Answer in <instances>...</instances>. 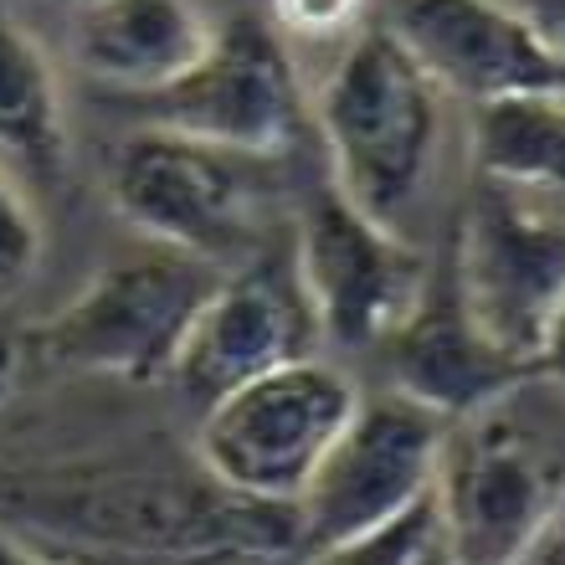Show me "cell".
Here are the masks:
<instances>
[{"label":"cell","mask_w":565,"mask_h":565,"mask_svg":"<svg viewBox=\"0 0 565 565\" xmlns=\"http://www.w3.org/2000/svg\"><path fill=\"white\" fill-rule=\"evenodd\" d=\"M0 530L73 565H273L298 555L288 504H247L175 468L0 473Z\"/></svg>","instance_id":"cell-1"},{"label":"cell","mask_w":565,"mask_h":565,"mask_svg":"<svg viewBox=\"0 0 565 565\" xmlns=\"http://www.w3.org/2000/svg\"><path fill=\"white\" fill-rule=\"evenodd\" d=\"M431 504L447 565H509L540 524L561 514L555 371L447 422Z\"/></svg>","instance_id":"cell-2"},{"label":"cell","mask_w":565,"mask_h":565,"mask_svg":"<svg viewBox=\"0 0 565 565\" xmlns=\"http://www.w3.org/2000/svg\"><path fill=\"white\" fill-rule=\"evenodd\" d=\"M329 191L402 232L443 139V93L386 26H365L319 88Z\"/></svg>","instance_id":"cell-3"},{"label":"cell","mask_w":565,"mask_h":565,"mask_svg":"<svg viewBox=\"0 0 565 565\" xmlns=\"http://www.w3.org/2000/svg\"><path fill=\"white\" fill-rule=\"evenodd\" d=\"M447 253L478 329L509 360L555 371L565 309V226L555 195L478 180L468 211L447 232Z\"/></svg>","instance_id":"cell-4"},{"label":"cell","mask_w":565,"mask_h":565,"mask_svg":"<svg viewBox=\"0 0 565 565\" xmlns=\"http://www.w3.org/2000/svg\"><path fill=\"white\" fill-rule=\"evenodd\" d=\"M360 391L324 360H288L201 406L195 458L211 483L247 504H298Z\"/></svg>","instance_id":"cell-5"},{"label":"cell","mask_w":565,"mask_h":565,"mask_svg":"<svg viewBox=\"0 0 565 565\" xmlns=\"http://www.w3.org/2000/svg\"><path fill=\"white\" fill-rule=\"evenodd\" d=\"M222 273L226 268L201 257L149 247L104 268L77 298L46 313L26 340L62 371L114 375L129 386L170 381L185 329L195 324Z\"/></svg>","instance_id":"cell-6"},{"label":"cell","mask_w":565,"mask_h":565,"mask_svg":"<svg viewBox=\"0 0 565 565\" xmlns=\"http://www.w3.org/2000/svg\"><path fill=\"white\" fill-rule=\"evenodd\" d=\"M129 108L145 129H170L242 160L282 154L303 129V93L288 42L257 11L222 21L191 73L160 93L129 98Z\"/></svg>","instance_id":"cell-7"},{"label":"cell","mask_w":565,"mask_h":565,"mask_svg":"<svg viewBox=\"0 0 565 565\" xmlns=\"http://www.w3.org/2000/svg\"><path fill=\"white\" fill-rule=\"evenodd\" d=\"M447 422L402 391L360 396L340 437L298 493V555L355 540L431 499Z\"/></svg>","instance_id":"cell-8"},{"label":"cell","mask_w":565,"mask_h":565,"mask_svg":"<svg viewBox=\"0 0 565 565\" xmlns=\"http://www.w3.org/2000/svg\"><path fill=\"white\" fill-rule=\"evenodd\" d=\"M247 164L170 129H135L108 160V201L154 247L222 268L253 237Z\"/></svg>","instance_id":"cell-9"},{"label":"cell","mask_w":565,"mask_h":565,"mask_svg":"<svg viewBox=\"0 0 565 565\" xmlns=\"http://www.w3.org/2000/svg\"><path fill=\"white\" fill-rule=\"evenodd\" d=\"M288 253L313 329L340 350L386 344L427 278V257L402 242V232L360 216L329 185L303 201Z\"/></svg>","instance_id":"cell-10"},{"label":"cell","mask_w":565,"mask_h":565,"mask_svg":"<svg viewBox=\"0 0 565 565\" xmlns=\"http://www.w3.org/2000/svg\"><path fill=\"white\" fill-rule=\"evenodd\" d=\"M381 26L406 46L431 88L468 104L565 88L561 42L530 26L514 0H386Z\"/></svg>","instance_id":"cell-11"},{"label":"cell","mask_w":565,"mask_h":565,"mask_svg":"<svg viewBox=\"0 0 565 565\" xmlns=\"http://www.w3.org/2000/svg\"><path fill=\"white\" fill-rule=\"evenodd\" d=\"M313 340H319V329H313L309 298L298 288L294 253L257 257L247 268L216 278L195 324L185 329L170 381L191 402L211 406L242 381L278 371L288 360H303Z\"/></svg>","instance_id":"cell-12"},{"label":"cell","mask_w":565,"mask_h":565,"mask_svg":"<svg viewBox=\"0 0 565 565\" xmlns=\"http://www.w3.org/2000/svg\"><path fill=\"white\" fill-rule=\"evenodd\" d=\"M386 365H391V391H402L406 402L427 406L431 417L443 422H458L468 412H478V406L499 402L504 391L524 386L535 375H551L509 360L478 329V319L462 303L447 242L437 257H427V278L417 288V303L406 309L402 324L391 329Z\"/></svg>","instance_id":"cell-13"},{"label":"cell","mask_w":565,"mask_h":565,"mask_svg":"<svg viewBox=\"0 0 565 565\" xmlns=\"http://www.w3.org/2000/svg\"><path fill=\"white\" fill-rule=\"evenodd\" d=\"M211 31L216 26L195 0H77L73 62L98 88L145 98L206 57Z\"/></svg>","instance_id":"cell-14"},{"label":"cell","mask_w":565,"mask_h":565,"mask_svg":"<svg viewBox=\"0 0 565 565\" xmlns=\"http://www.w3.org/2000/svg\"><path fill=\"white\" fill-rule=\"evenodd\" d=\"M0 164L52 180L67 164V114L42 42L0 0Z\"/></svg>","instance_id":"cell-15"},{"label":"cell","mask_w":565,"mask_h":565,"mask_svg":"<svg viewBox=\"0 0 565 565\" xmlns=\"http://www.w3.org/2000/svg\"><path fill=\"white\" fill-rule=\"evenodd\" d=\"M473 170L483 185L555 195L565 180L561 93H514L473 104Z\"/></svg>","instance_id":"cell-16"},{"label":"cell","mask_w":565,"mask_h":565,"mask_svg":"<svg viewBox=\"0 0 565 565\" xmlns=\"http://www.w3.org/2000/svg\"><path fill=\"white\" fill-rule=\"evenodd\" d=\"M443 535H437V504L422 499L396 520L375 524L355 540H340V545H324V551H309L303 565H431Z\"/></svg>","instance_id":"cell-17"},{"label":"cell","mask_w":565,"mask_h":565,"mask_svg":"<svg viewBox=\"0 0 565 565\" xmlns=\"http://www.w3.org/2000/svg\"><path fill=\"white\" fill-rule=\"evenodd\" d=\"M36 257H42L36 206H31V195L21 191V180L0 164V294L15 288L21 278H31Z\"/></svg>","instance_id":"cell-18"},{"label":"cell","mask_w":565,"mask_h":565,"mask_svg":"<svg viewBox=\"0 0 565 565\" xmlns=\"http://www.w3.org/2000/svg\"><path fill=\"white\" fill-rule=\"evenodd\" d=\"M365 11V0H273L268 21L278 36H309V42H324V36H340L350 31Z\"/></svg>","instance_id":"cell-19"},{"label":"cell","mask_w":565,"mask_h":565,"mask_svg":"<svg viewBox=\"0 0 565 565\" xmlns=\"http://www.w3.org/2000/svg\"><path fill=\"white\" fill-rule=\"evenodd\" d=\"M0 565H62V561L42 555L36 545H26L21 535H11V530H0Z\"/></svg>","instance_id":"cell-20"},{"label":"cell","mask_w":565,"mask_h":565,"mask_svg":"<svg viewBox=\"0 0 565 565\" xmlns=\"http://www.w3.org/2000/svg\"><path fill=\"white\" fill-rule=\"evenodd\" d=\"M15 375H21V340L0 334V402L15 391Z\"/></svg>","instance_id":"cell-21"},{"label":"cell","mask_w":565,"mask_h":565,"mask_svg":"<svg viewBox=\"0 0 565 565\" xmlns=\"http://www.w3.org/2000/svg\"><path fill=\"white\" fill-rule=\"evenodd\" d=\"M273 565H288V561H273Z\"/></svg>","instance_id":"cell-22"}]
</instances>
